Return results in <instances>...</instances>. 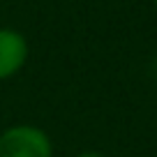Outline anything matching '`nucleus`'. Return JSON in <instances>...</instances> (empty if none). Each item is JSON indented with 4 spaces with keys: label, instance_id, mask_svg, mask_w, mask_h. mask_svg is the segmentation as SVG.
<instances>
[{
    "label": "nucleus",
    "instance_id": "1",
    "mask_svg": "<svg viewBox=\"0 0 157 157\" xmlns=\"http://www.w3.org/2000/svg\"><path fill=\"white\" fill-rule=\"evenodd\" d=\"M0 157H53V141L37 125H12L0 132Z\"/></svg>",
    "mask_w": 157,
    "mask_h": 157
},
{
    "label": "nucleus",
    "instance_id": "2",
    "mask_svg": "<svg viewBox=\"0 0 157 157\" xmlns=\"http://www.w3.org/2000/svg\"><path fill=\"white\" fill-rule=\"evenodd\" d=\"M30 56L28 39L14 28H0V81L16 76Z\"/></svg>",
    "mask_w": 157,
    "mask_h": 157
},
{
    "label": "nucleus",
    "instance_id": "3",
    "mask_svg": "<svg viewBox=\"0 0 157 157\" xmlns=\"http://www.w3.org/2000/svg\"><path fill=\"white\" fill-rule=\"evenodd\" d=\"M76 157H104V155L97 152V150H83V152H78Z\"/></svg>",
    "mask_w": 157,
    "mask_h": 157
},
{
    "label": "nucleus",
    "instance_id": "4",
    "mask_svg": "<svg viewBox=\"0 0 157 157\" xmlns=\"http://www.w3.org/2000/svg\"><path fill=\"white\" fill-rule=\"evenodd\" d=\"M152 2H155V5H157V0H152Z\"/></svg>",
    "mask_w": 157,
    "mask_h": 157
}]
</instances>
